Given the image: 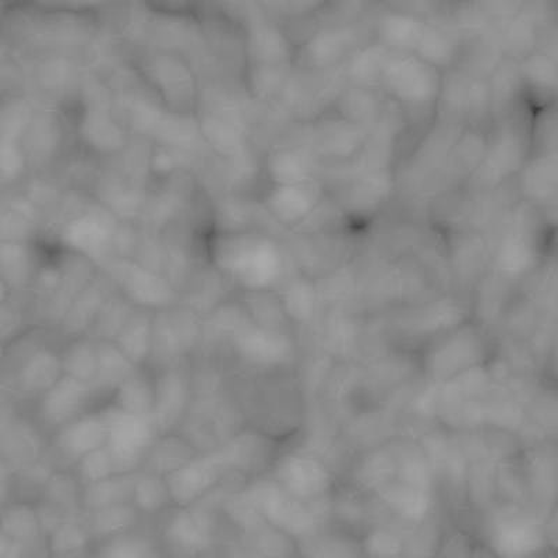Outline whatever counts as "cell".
<instances>
[{"mask_svg":"<svg viewBox=\"0 0 558 558\" xmlns=\"http://www.w3.org/2000/svg\"><path fill=\"white\" fill-rule=\"evenodd\" d=\"M104 416L108 427L105 448L112 458L114 472L117 475L138 473L158 437L151 417L131 415L112 405L104 411Z\"/></svg>","mask_w":558,"mask_h":558,"instance_id":"cell-1","label":"cell"},{"mask_svg":"<svg viewBox=\"0 0 558 558\" xmlns=\"http://www.w3.org/2000/svg\"><path fill=\"white\" fill-rule=\"evenodd\" d=\"M98 396L92 384L63 376L39 400V417L49 432L57 433L76 418L94 412V398Z\"/></svg>","mask_w":558,"mask_h":558,"instance_id":"cell-2","label":"cell"},{"mask_svg":"<svg viewBox=\"0 0 558 558\" xmlns=\"http://www.w3.org/2000/svg\"><path fill=\"white\" fill-rule=\"evenodd\" d=\"M177 54L154 53L147 54L140 69L151 87L156 88L162 101L174 105L177 111H191L194 104V78L191 70L184 66Z\"/></svg>","mask_w":558,"mask_h":558,"instance_id":"cell-3","label":"cell"},{"mask_svg":"<svg viewBox=\"0 0 558 558\" xmlns=\"http://www.w3.org/2000/svg\"><path fill=\"white\" fill-rule=\"evenodd\" d=\"M191 383L178 368H166L154 377L151 421L161 435H171L187 416Z\"/></svg>","mask_w":558,"mask_h":558,"instance_id":"cell-4","label":"cell"},{"mask_svg":"<svg viewBox=\"0 0 558 558\" xmlns=\"http://www.w3.org/2000/svg\"><path fill=\"white\" fill-rule=\"evenodd\" d=\"M107 440L104 412L94 411L53 433L52 448L59 458L76 466L82 458L107 446Z\"/></svg>","mask_w":558,"mask_h":558,"instance_id":"cell-5","label":"cell"},{"mask_svg":"<svg viewBox=\"0 0 558 558\" xmlns=\"http://www.w3.org/2000/svg\"><path fill=\"white\" fill-rule=\"evenodd\" d=\"M219 462L213 452L196 456L186 465L163 477L172 505L192 507L201 501L218 481Z\"/></svg>","mask_w":558,"mask_h":558,"instance_id":"cell-6","label":"cell"},{"mask_svg":"<svg viewBox=\"0 0 558 558\" xmlns=\"http://www.w3.org/2000/svg\"><path fill=\"white\" fill-rule=\"evenodd\" d=\"M196 456H198L197 448L186 437L177 436L173 433L161 435L149 448L142 472L167 477L179 468L186 465Z\"/></svg>","mask_w":558,"mask_h":558,"instance_id":"cell-7","label":"cell"},{"mask_svg":"<svg viewBox=\"0 0 558 558\" xmlns=\"http://www.w3.org/2000/svg\"><path fill=\"white\" fill-rule=\"evenodd\" d=\"M154 318L147 313L129 317L121 332L114 338V345L134 366H143L151 357Z\"/></svg>","mask_w":558,"mask_h":558,"instance_id":"cell-8","label":"cell"},{"mask_svg":"<svg viewBox=\"0 0 558 558\" xmlns=\"http://www.w3.org/2000/svg\"><path fill=\"white\" fill-rule=\"evenodd\" d=\"M112 407L131 415L151 417L154 377L136 368L112 393Z\"/></svg>","mask_w":558,"mask_h":558,"instance_id":"cell-9","label":"cell"},{"mask_svg":"<svg viewBox=\"0 0 558 558\" xmlns=\"http://www.w3.org/2000/svg\"><path fill=\"white\" fill-rule=\"evenodd\" d=\"M137 473L133 475H113L108 480L83 486L80 502L84 508L96 511L101 508L132 505L134 483Z\"/></svg>","mask_w":558,"mask_h":558,"instance_id":"cell-10","label":"cell"},{"mask_svg":"<svg viewBox=\"0 0 558 558\" xmlns=\"http://www.w3.org/2000/svg\"><path fill=\"white\" fill-rule=\"evenodd\" d=\"M98 366L93 387L98 393H112L136 371L113 342L97 343Z\"/></svg>","mask_w":558,"mask_h":558,"instance_id":"cell-11","label":"cell"},{"mask_svg":"<svg viewBox=\"0 0 558 558\" xmlns=\"http://www.w3.org/2000/svg\"><path fill=\"white\" fill-rule=\"evenodd\" d=\"M63 376L61 355L44 348L28 359L26 367L23 368L22 380L27 391L43 396Z\"/></svg>","mask_w":558,"mask_h":558,"instance_id":"cell-12","label":"cell"},{"mask_svg":"<svg viewBox=\"0 0 558 558\" xmlns=\"http://www.w3.org/2000/svg\"><path fill=\"white\" fill-rule=\"evenodd\" d=\"M61 355L63 375L74 380L92 384L97 375L98 353L97 343L86 338H80L64 348Z\"/></svg>","mask_w":558,"mask_h":558,"instance_id":"cell-13","label":"cell"},{"mask_svg":"<svg viewBox=\"0 0 558 558\" xmlns=\"http://www.w3.org/2000/svg\"><path fill=\"white\" fill-rule=\"evenodd\" d=\"M134 483L132 505L137 511L157 512L172 505L166 480L151 473L138 472Z\"/></svg>","mask_w":558,"mask_h":558,"instance_id":"cell-14","label":"cell"},{"mask_svg":"<svg viewBox=\"0 0 558 558\" xmlns=\"http://www.w3.org/2000/svg\"><path fill=\"white\" fill-rule=\"evenodd\" d=\"M76 470V480L82 486L94 485L108 477L117 475L111 456L107 448L88 453V456L82 458L74 466Z\"/></svg>","mask_w":558,"mask_h":558,"instance_id":"cell-15","label":"cell"},{"mask_svg":"<svg viewBox=\"0 0 558 558\" xmlns=\"http://www.w3.org/2000/svg\"><path fill=\"white\" fill-rule=\"evenodd\" d=\"M137 518V510L133 505L112 506L93 511V530L96 532L121 531L132 525Z\"/></svg>","mask_w":558,"mask_h":558,"instance_id":"cell-16","label":"cell"}]
</instances>
